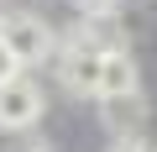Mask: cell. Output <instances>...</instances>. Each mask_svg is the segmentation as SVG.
<instances>
[{
    "mask_svg": "<svg viewBox=\"0 0 157 152\" xmlns=\"http://www.w3.org/2000/svg\"><path fill=\"white\" fill-rule=\"evenodd\" d=\"M42 115V84L32 73H16V79L0 84V131H26Z\"/></svg>",
    "mask_w": 157,
    "mask_h": 152,
    "instance_id": "3957f363",
    "label": "cell"
},
{
    "mask_svg": "<svg viewBox=\"0 0 157 152\" xmlns=\"http://www.w3.org/2000/svg\"><path fill=\"white\" fill-rule=\"evenodd\" d=\"M52 58H58V79H63L73 95H94V89H100V63H105V53L78 37V26L52 47Z\"/></svg>",
    "mask_w": 157,
    "mask_h": 152,
    "instance_id": "7a4b0ae2",
    "label": "cell"
},
{
    "mask_svg": "<svg viewBox=\"0 0 157 152\" xmlns=\"http://www.w3.org/2000/svg\"><path fill=\"white\" fill-rule=\"evenodd\" d=\"M0 47H6V53L16 58V68L26 73L32 63H47V53L58 47V37H52V26H47L42 16H32V11H0Z\"/></svg>",
    "mask_w": 157,
    "mask_h": 152,
    "instance_id": "6da1fadb",
    "label": "cell"
},
{
    "mask_svg": "<svg viewBox=\"0 0 157 152\" xmlns=\"http://www.w3.org/2000/svg\"><path fill=\"white\" fill-rule=\"evenodd\" d=\"M78 6V21L84 16H115V0H73Z\"/></svg>",
    "mask_w": 157,
    "mask_h": 152,
    "instance_id": "8992f818",
    "label": "cell"
},
{
    "mask_svg": "<svg viewBox=\"0 0 157 152\" xmlns=\"http://www.w3.org/2000/svg\"><path fill=\"white\" fill-rule=\"evenodd\" d=\"M16 73H21V68H16V58L0 47V84H6V79H16Z\"/></svg>",
    "mask_w": 157,
    "mask_h": 152,
    "instance_id": "52a82bcc",
    "label": "cell"
},
{
    "mask_svg": "<svg viewBox=\"0 0 157 152\" xmlns=\"http://www.w3.org/2000/svg\"><path fill=\"white\" fill-rule=\"evenodd\" d=\"M147 95H121V100H100V121L115 142H141V126H147Z\"/></svg>",
    "mask_w": 157,
    "mask_h": 152,
    "instance_id": "277c9868",
    "label": "cell"
},
{
    "mask_svg": "<svg viewBox=\"0 0 157 152\" xmlns=\"http://www.w3.org/2000/svg\"><path fill=\"white\" fill-rule=\"evenodd\" d=\"M110 152H152L147 142H110Z\"/></svg>",
    "mask_w": 157,
    "mask_h": 152,
    "instance_id": "ba28073f",
    "label": "cell"
},
{
    "mask_svg": "<svg viewBox=\"0 0 157 152\" xmlns=\"http://www.w3.org/2000/svg\"><path fill=\"white\" fill-rule=\"evenodd\" d=\"M100 100H121V95H141V73H136V58L131 53H105L100 63Z\"/></svg>",
    "mask_w": 157,
    "mask_h": 152,
    "instance_id": "5b68a950",
    "label": "cell"
}]
</instances>
